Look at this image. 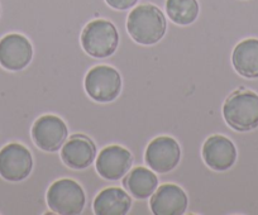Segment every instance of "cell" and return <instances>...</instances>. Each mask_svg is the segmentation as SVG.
I'll return each mask as SVG.
<instances>
[{
  "label": "cell",
  "instance_id": "obj_12",
  "mask_svg": "<svg viewBox=\"0 0 258 215\" xmlns=\"http://www.w3.org/2000/svg\"><path fill=\"white\" fill-rule=\"evenodd\" d=\"M187 205V195L175 184L157 187L151 199V210L155 215H182Z\"/></svg>",
  "mask_w": 258,
  "mask_h": 215
},
{
  "label": "cell",
  "instance_id": "obj_9",
  "mask_svg": "<svg viewBox=\"0 0 258 215\" xmlns=\"http://www.w3.org/2000/svg\"><path fill=\"white\" fill-rule=\"evenodd\" d=\"M33 47L28 38L12 33L0 39V65L9 71H21L31 63Z\"/></svg>",
  "mask_w": 258,
  "mask_h": 215
},
{
  "label": "cell",
  "instance_id": "obj_1",
  "mask_svg": "<svg viewBox=\"0 0 258 215\" xmlns=\"http://www.w3.org/2000/svg\"><path fill=\"white\" fill-rule=\"evenodd\" d=\"M126 29L137 43L151 46L163 38L167 22L162 12L152 4L136 7L128 16Z\"/></svg>",
  "mask_w": 258,
  "mask_h": 215
},
{
  "label": "cell",
  "instance_id": "obj_2",
  "mask_svg": "<svg viewBox=\"0 0 258 215\" xmlns=\"http://www.w3.org/2000/svg\"><path fill=\"white\" fill-rule=\"evenodd\" d=\"M223 117L228 125L238 132H249L258 128V95L240 89L225 100Z\"/></svg>",
  "mask_w": 258,
  "mask_h": 215
},
{
  "label": "cell",
  "instance_id": "obj_7",
  "mask_svg": "<svg viewBox=\"0 0 258 215\" xmlns=\"http://www.w3.org/2000/svg\"><path fill=\"white\" fill-rule=\"evenodd\" d=\"M146 164L152 171L167 174L176 169L181 158V148L172 137L162 135L151 140L146 150Z\"/></svg>",
  "mask_w": 258,
  "mask_h": 215
},
{
  "label": "cell",
  "instance_id": "obj_11",
  "mask_svg": "<svg viewBox=\"0 0 258 215\" xmlns=\"http://www.w3.org/2000/svg\"><path fill=\"white\" fill-rule=\"evenodd\" d=\"M203 158L208 167L214 171H227L237 161V148L224 135H212L203 146Z\"/></svg>",
  "mask_w": 258,
  "mask_h": 215
},
{
  "label": "cell",
  "instance_id": "obj_10",
  "mask_svg": "<svg viewBox=\"0 0 258 215\" xmlns=\"http://www.w3.org/2000/svg\"><path fill=\"white\" fill-rule=\"evenodd\" d=\"M133 166V156L121 146L103 148L96 158V171L103 179L116 181L123 179Z\"/></svg>",
  "mask_w": 258,
  "mask_h": 215
},
{
  "label": "cell",
  "instance_id": "obj_18",
  "mask_svg": "<svg viewBox=\"0 0 258 215\" xmlns=\"http://www.w3.org/2000/svg\"><path fill=\"white\" fill-rule=\"evenodd\" d=\"M106 4L116 11H126L137 4L138 0H105Z\"/></svg>",
  "mask_w": 258,
  "mask_h": 215
},
{
  "label": "cell",
  "instance_id": "obj_15",
  "mask_svg": "<svg viewBox=\"0 0 258 215\" xmlns=\"http://www.w3.org/2000/svg\"><path fill=\"white\" fill-rule=\"evenodd\" d=\"M235 71L243 78H258V39L248 38L235 46L232 55Z\"/></svg>",
  "mask_w": 258,
  "mask_h": 215
},
{
  "label": "cell",
  "instance_id": "obj_13",
  "mask_svg": "<svg viewBox=\"0 0 258 215\" xmlns=\"http://www.w3.org/2000/svg\"><path fill=\"white\" fill-rule=\"evenodd\" d=\"M63 164L74 170H85L96 158V147L90 138L75 134L61 148Z\"/></svg>",
  "mask_w": 258,
  "mask_h": 215
},
{
  "label": "cell",
  "instance_id": "obj_5",
  "mask_svg": "<svg viewBox=\"0 0 258 215\" xmlns=\"http://www.w3.org/2000/svg\"><path fill=\"white\" fill-rule=\"evenodd\" d=\"M85 90L98 103H110L121 91L120 74L110 66H95L85 78Z\"/></svg>",
  "mask_w": 258,
  "mask_h": 215
},
{
  "label": "cell",
  "instance_id": "obj_16",
  "mask_svg": "<svg viewBox=\"0 0 258 215\" xmlns=\"http://www.w3.org/2000/svg\"><path fill=\"white\" fill-rule=\"evenodd\" d=\"M131 195L136 199H148L158 187V179L155 172L146 167H137L128 172L123 181Z\"/></svg>",
  "mask_w": 258,
  "mask_h": 215
},
{
  "label": "cell",
  "instance_id": "obj_3",
  "mask_svg": "<svg viewBox=\"0 0 258 215\" xmlns=\"http://www.w3.org/2000/svg\"><path fill=\"white\" fill-rule=\"evenodd\" d=\"M118 44V31L115 26L106 19L89 22L81 33V46L91 57H109L116 51Z\"/></svg>",
  "mask_w": 258,
  "mask_h": 215
},
{
  "label": "cell",
  "instance_id": "obj_17",
  "mask_svg": "<svg viewBox=\"0 0 258 215\" xmlns=\"http://www.w3.org/2000/svg\"><path fill=\"white\" fill-rule=\"evenodd\" d=\"M166 12L173 23L188 26L198 19L200 7L198 0H167Z\"/></svg>",
  "mask_w": 258,
  "mask_h": 215
},
{
  "label": "cell",
  "instance_id": "obj_4",
  "mask_svg": "<svg viewBox=\"0 0 258 215\" xmlns=\"http://www.w3.org/2000/svg\"><path fill=\"white\" fill-rule=\"evenodd\" d=\"M47 204L56 214L78 215L85 207V191L74 180H57L47 191Z\"/></svg>",
  "mask_w": 258,
  "mask_h": 215
},
{
  "label": "cell",
  "instance_id": "obj_14",
  "mask_svg": "<svg viewBox=\"0 0 258 215\" xmlns=\"http://www.w3.org/2000/svg\"><path fill=\"white\" fill-rule=\"evenodd\" d=\"M94 212L98 215H125L132 207V197L119 187H106L94 200Z\"/></svg>",
  "mask_w": 258,
  "mask_h": 215
},
{
  "label": "cell",
  "instance_id": "obj_8",
  "mask_svg": "<svg viewBox=\"0 0 258 215\" xmlns=\"http://www.w3.org/2000/svg\"><path fill=\"white\" fill-rule=\"evenodd\" d=\"M68 125L56 115H43L38 118L32 128L34 145L46 152H56L66 142Z\"/></svg>",
  "mask_w": 258,
  "mask_h": 215
},
{
  "label": "cell",
  "instance_id": "obj_6",
  "mask_svg": "<svg viewBox=\"0 0 258 215\" xmlns=\"http://www.w3.org/2000/svg\"><path fill=\"white\" fill-rule=\"evenodd\" d=\"M33 169L32 153L19 143H9L0 151V176L7 181L18 182L31 175Z\"/></svg>",
  "mask_w": 258,
  "mask_h": 215
}]
</instances>
